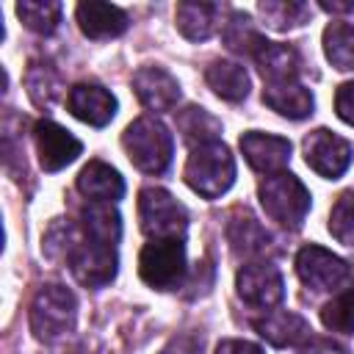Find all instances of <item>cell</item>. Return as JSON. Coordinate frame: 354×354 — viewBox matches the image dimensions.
Listing matches in <instances>:
<instances>
[{"label": "cell", "mask_w": 354, "mask_h": 354, "mask_svg": "<svg viewBox=\"0 0 354 354\" xmlns=\"http://www.w3.org/2000/svg\"><path fill=\"white\" fill-rule=\"evenodd\" d=\"M122 147L136 169L147 174H163L171 163L174 138L163 122H158L155 116H141L124 127Z\"/></svg>", "instance_id": "6da1fadb"}, {"label": "cell", "mask_w": 354, "mask_h": 354, "mask_svg": "<svg viewBox=\"0 0 354 354\" xmlns=\"http://www.w3.org/2000/svg\"><path fill=\"white\" fill-rule=\"evenodd\" d=\"M304 160L315 174L337 180L351 163V144L332 130L318 127L304 138Z\"/></svg>", "instance_id": "ba28073f"}, {"label": "cell", "mask_w": 354, "mask_h": 354, "mask_svg": "<svg viewBox=\"0 0 354 354\" xmlns=\"http://www.w3.org/2000/svg\"><path fill=\"white\" fill-rule=\"evenodd\" d=\"M296 274L315 293H321V290H337L351 277L346 260H340L337 254H332L329 249L315 246V243L299 249V254H296Z\"/></svg>", "instance_id": "52a82bcc"}, {"label": "cell", "mask_w": 354, "mask_h": 354, "mask_svg": "<svg viewBox=\"0 0 354 354\" xmlns=\"http://www.w3.org/2000/svg\"><path fill=\"white\" fill-rule=\"evenodd\" d=\"M321 324L337 335H354V288L337 293L321 307Z\"/></svg>", "instance_id": "f1b7e54d"}, {"label": "cell", "mask_w": 354, "mask_h": 354, "mask_svg": "<svg viewBox=\"0 0 354 354\" xmlns=\"http://www.w3.org/2000/svg\"><path fill=\"white\" fill-rule=\"evenodd\" d=\"M263 102L288 119H304L313 113V94L307 86L290 80V83H268L263 88Z\"/></svg>", "instance_id": "d6986e66"}, {"label": "cell", "mask_w": 354, "mask_h": 354, "mask_svg": "<svg viewBox=\"0 0 354 354\" xmlns=\"http://www.w3.org/2000/svg\"><path fill=\"white\" fill-rule=\"evenodd\" d=\"M329 232L346 243V246H354V191H346L337 196V202L332 205V213H329Z\"/></svg>", "instance_id": "4dcf8cb0"}, {"label": "cell", "mask_w": 354, "mask_h": 354, "mask_svg": "<svg viewBox=\"0 0 354 354\" xmlns=\"http://www.w3.org/2000/svg\"><path fill=\"white\" fill-rule=\"evenodd\" d=\"M138 221L149 238H180L188 230L185 207L163 188H144L138 194Z\"/></svg>", "instance_id": "8992f818"}, {"label": "cell", "mask_w": 354, "mask_h": 354, "mask_svg": "<svg viewBox=\"0 0 354 354\" xmlns=\"http://www.w3.org/2000/svg\"><path fill=\"white\" fill-rule=\"evenodd\" d=\"M324 11H351L354 3H321Z\"/></svg>", "instance_id": "d590c367"}, {"label": "cell", "mask_w": 354, "mask_h": 354, "mask_svg": "<svg viewBox=\"0 0 354 354\" xmlns=\"http://www.w3.org/2000/svg\"><path fill=\"white\" fill-rule=\"evenodd\" d=\"M66 108L75 119H80L91 127H102L116 113V97L108 88H102L100 83H77L66 94Z\"/></svg>", "instance_id": "4fadbf2b"}, {"label": "cell", "mask_w": 354, "mask_h": 354, "mask_svg": "<svg viewBox=\"0 0 354 354\" xmlns=\"http://www.w3.org/2000/svg\"><path fill=\"white\" fill-rule=\"evenodd\" d=\"M227 238L232 243V252L243 254V257H252V254H260L266 252L268 246V232L257 224V218H252L249 213H238L230 227H227Z\"/></svg>", "instance_id": "cb8c5ba5"}, {"label": "cell", "mask_w": 354, "mask_h": 354, "mask_svg": "<svg viewBox=\"0 0 354 354\" xmlns=\"http://www.w3.org/2000/svg\"><path fill=\"white\" fill-rule=\"evenodd\" d=\"M33 141H36V152H39V163L44 171H61L64 166H69L83 144L61 124L44 119V122H36L33 127Z\"/></svg>", "instance_id": "8fae6325"}, {"label": "cell", "mask_w": 354, "mask_h": 354, "mask_svg": "<svg viewBox=\"0 0 354 354\" xmlns=\"http://www.w3.org/2000/svg\"><path fill=\"white\" fill-rule=\"evenodd\" d=\"M17 17L33 33L50 36L61 22V3H55V0H22V3H17Z\"/></svg>", "instance_id": "83f0119b"}, {"label": "cell", "mask_w": 354, "mask_h": 354, "mask_svg": "<svg viewBox=\"0 0 354 354\" xmlns=\"http://www.w3.org/2000/svg\"><path fill=\"white\" fill-rule=\"evenodd\" d=\"M133 91L149 111H171L180 100V83L163 66H141L133 75Z\"/></svg>", "instance_id": "5bb4252c"}, {"label": "cell", "mask_w": 354, "mask_h": 354, "mask_svg": "<svg viewBox=\"0 0 354 354\" xmlns=\"http://www.w3.org/2000/svg\"><path fill=\"white\" fill-rule=\"evenodd\" d=\"M252 326H254V332H257L263 340H268V343L277 346V348L299 346V343H304V340L310 337V332H313L310 324H307L301 315L290 313V310L266 313V318H257Z\"/></svg>", "instance_id": "e0dca14e"}, {"label": "cell", "mask_w": 354, "mask_h": 354, "mask_svg": "<svg viewBox=\"0 0 354 354\" xmlns=\"http://www.w3.org/2000/svg\"><path fill=\"white\" fill-rule=\"evenodd\" d=\"M252 61L257 64L260 75L268 83H290L299 77V69H301L299 53L290 44H277V41H266Z\"/></svg>", "instance_id": "ac0fdd59"}, {"label": "cell", "mask_w": 354, "mask_h": 354, "mask_svg": "<svg viewBox=\"0 0 354 354\" xmlns=\"http://www.w3.org/2000/svg\"><path fill=\"white\" fill-rule=\"evenodd\" d=\"M238 296L252 307H277L285 296V282L277 266L271 263H249L235 277Z\"/></svg>", "instance_id": "30bf717a"}, {"label": "cell", "mask_w": 354, "mask_h": 354, "mask_svg": "<svg viewBox=\"0 0 354 354\" xmlns=\"http://www.w3.org/2000/svg\"><path fill=\"white\" fill-rule=\"evenodd\" d=\"M116 249L97 243V241H80L69 249V268L75 279L86 288H102L116 277Z\"/></svg>", "instance_id": "9c48e42d"}, {"label": "cell", "mask_w": 354, "mask_h": 354, "mask_svg": "<svg viewBox=\"0 0 354 354\" xmlns=\"http://www.w3.org/2000/svg\"><path fill=\"white\" fill-rule=\"evenodd\" d=\"M257 199H260L266 216L285 230H299L310 210V191L290 171L268 174L257 185Z\"/></svg>", "instance_id": "7a4b0ae2"}, {"label": "cell", "mask_w": 354, "mask_h": 354, "mask_svg": "<svg viewBox=\"0 0 354 354\" xmlns=\"http://www.w3.org/2000/svg\"><path fill=\"white\" fill-rule=\"evenodd\" d=\"M241 152L246 163L260 174H277L290 160V141L282 136L249 130L241 136Z\"/></svg>", "instance_id": "7c38bea8"}, {"label": "cell", "mask_w": 354, "mask_h": 354, "mask_svg": "<svg viewBox=\"0 0 354 354\" xmlns=\"http://www.w3.org/2000/svg\"><path fill=\"white\" fill-rule=\"evenodd\" d=\"M177 127H180L183 138L191 147H202V144L218 141V133H221V122L213 113H207L205 108H199V105H188L185 111H180L177 113Z\"/></svg>", "instance_id": "603a6c76"}, {"label": "cell", "mask_w": 354, "mask_h": 354, "mask_svg": "<svg viewBox=\"0 0 354 354\" xmlns=\"http://www.w3.org/2000/svg\"><path fill=\"white\" fill-rule=\"evenodd\" d=\"M307 354H348L346 348H337V346H329V343H315Z\"/></svg>", "instance_id": "e575fe53"}, {"label": "cell", "mask_w": 354, "mask_h": 354, "mask_svg": "<svg viewBox=\"0 0 354 354\" xmlns=\"http://www.w3.org/2000/svg\"><path fill=\"white\" fill-rule=\"evenodd\" d=\"M77 318V301L75 293L64 285H44L30 304V329L39 340L53 343L72 332Z\"/></svg>", "instance_id": "277c9868"}, {"label": "cell", "mask_w": 354, "mask_h": 354, "mask_svg": "<svg viewBox=\"0 0 354 354\" xmlns=\"http://www.w3.org/2000/svg\"><path fill=\"white\" fill-rule=\"evenodd\" d=\"M28 91H30L33 102L50 105L61 91L55 69L50 64H30V69H28Z\"/></svg>", "instance_id": "f546056e"}, {"label": "cell", "mask_w": 354, "mask_h": 354, "mask_svg": "<svg viewBox=\"0 0 354 354\" xmlns=\"http://www.w3.org/2000/svg\"><path fill=\"white\" fill-rule=\"evenodd\" d=\"M335 111H337V116L346 124L354 127V80H348V83H343L337 88V94H335Z\"/></svg>", "instance_id": "1f68e13d"}, {"label": "cell", "mask_w": 354, "mask_h": 354, "mask_svg": "<svg viewBox=\"0 0 354 354\" xmlns=\"http://www.w3.org/2000/svg\"><path fill=\"white\" fill-rule=\"evenodd\" d=\"M185 183L205 199H216L235 183V158L221 141L194 147L185 160Z\"/></svg>", "instance_id": "3957f363"}, {"label": "cell", "mask_w": 354, "mask_h": 354, "mask_svg": "<svg viewBox=\"0 0 354 354\" xmlns=\"http://www.w3.org/2000/svg\"><path fill=\"white\" fill-rule=\"evenodd\" d=\"M263 22L274 30H290L307 22L310 17V6L307 3H296V0H266L257 6Z\"/></svg>", "instance_id": "4316f807"}, {"label": "cell", "mask_w": 354, "mask_h": 354, "mask_svg": "<svg viewBox=\"0 0 354 354\" xmlns=\"http://www.w3.org/2000/svg\"><path fill=\"white\" fill-rule=\"evenodd\" d=\"M218 14L221 8L216 3H180L177 6V30L191 39V41H205L213 36V30L218 28Z\"/></svg>", "instance_id": "44dd1931"}, {"label": "cell", "mask_w": 354, "mask_h": 354, "mask_svg": "<svg viewBox=\"0 0 354 354\" xmlns=\"http://www.w3.org/2000/svg\"><path fill=\"white\" fill-rule=\"evenodd\" d=\"M80 224L88 241H97L105 246H116L122 235V216L108 202H88L80 210Z\"/></svg>", "instance_id": "ffe728a7"}, {"label": "cell", "mask_w": 354, "mask_h": 354, "mask_svg": "<svg viewBox=\"0 0 354 354\" xmlns=\"http://www.w3.org/2000/svg\"><path fill=\"white\" fill-rule=\"evenodd\" d=\"M216 354H266V351L249 340H221L216 346Z\"/></svg>", "instance_id": "d6a6232c"}, {"label": "cell", "mask_w": 354, "mask_h": 354, "mask_svg": "<svg viewBox=\"0 0 354 354\" xmlns=\"http://www.w3.org/2000/svg\"><path fill=\"white\" fill-rule=\"evenodd\" d=\"M205 80L227 102H241L249 94V75L238 61H213L205 72Z\"/></svg>", "instance_id": "7402d4cb"}, {"label": "cell", "mask_w": 354, "mask_h": 354, "mask_svg": "<svg viewBox=\"0 0 354 354\" xmlns=\"http://www.w3.org/2000/svg\"><path fill=\"white\" fill-rule=\"evenodd\" d=\"M138 274L155 290H174L185 277V246L180 238H152L138 254Z\"/></svg>", "instance_id": "5b68a950"}, {"label": "cell", "mask_w": 354, "mask_h": 354, "mask_svg": "<svg viewBox=\"0 0 354 354\" xmlns=\"http://www.w3.org/2000/svg\"><path fill=\"white\" fill-rule=\"evenodd\" d=\"M324 53L335 69L351 72L354 69V25L329 22L324 30Z\"/></svg>", "instance_id": "484cf974"}, {"label": "cell", "mask_w": 354, "mask_h": 354, "mask_svg": "<svg viewBox=\"0 0 354 354\" xmlns=\"http://www.w3.org/2000/svg\"><path fill=\"white\" fill-rule=\"evenodd\" d=\"M160 354H199V343L194 337H174Z\"/></svg>", "instance_id": "836d02e7"}, {"label": "cell", "mask_w": 354, "mask_h": 354, "mask_svg": "<svg viewBox=\"0 0 354 354\" xmlns=\"http://www.w3.org/2000/svg\"><path fill=\"white\" fill-rule=\"evenodd\" d=\"M224 44L238 53V55H246V58H254L260 53V47L266 44V39L260 36V30L254 28V22L241 14V11H232L227 25H224Z\"/></svg>", "instance_id": "d4e9b609"}, {"label": "cell", "mask_w": 354, "mask_h": 354, "mask_svg": "<svg viewBox=\"0 0 354 354\" xmlns=\"http://www.w3.org/2000/svg\"><path fill=\"white\" fill-rule=\"evenodd\" d=\"M77 25L83 30V36L100 41V39H116L127 30V14L119 6L111 3H100V0H88L80 3L75 8Z\"/></svg>", "instance_id": "9a60e30c"}, {"label": "cell", "mask_w": 354, "mask_h": 354, "mask_svg": "<svg viewBox=\"0 0 354 354\" xmlns=\"http://www.w3.org/2000/svg\"><path fill=\"white\" fill-rule=\"evenodd\" d=\"M77 191L88 199V202H108L113 205L116 199L124 196V180L122 174L102 163V160H88L80 174H77Z\"/></svg>", "instance_id": "2e32d148"}]
</instances>
